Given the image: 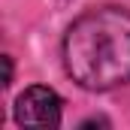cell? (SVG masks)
<instances>
[{
    "instance_id": "1",
    "label": "cell",
    "mask_w": 130,
    "mask_h": 130,
    "mask_svg": "<svg viewBox=\"0 0 130 130\" xmlns=\"http://www.w3.org/2000/svg\"><path fill=\"white\" fill-rule=\"evenodd\" d=\"M64 67L85 91H112L130 82V12L94 6L64 36Z\"/></svg>"
},
{
    "instance_id": "2",
    "label": "cell",
    "mask_w": 130,
    "mask_h": 130,
    "mask_svg": "<svg viewBox=\"0 0 130 130\" xmlns=\"http://www.w3.org/2000/svg\"><path fill=\"white\" fill-rule=\"evenodd\" d=\"M15 121L21 127H58L61 124V97L45 85L27 88L15 100Z\"/></svg>"
}]
</instances>
